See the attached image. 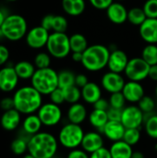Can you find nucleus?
Wrapping results in <instances>:
<instances>
[{
    "label": "nucleus",
    "instance_id": "1",
    "mask_svg": "<svg viewBox=\"0 0 157 158\" xmlns=\"http://www.w3.org/2000/svg\"><path fill=\"white\" fill-rule=\"evenodd\" d=\"M14 108L22 116L35 114L43 104V95L31 85L18 88L13 95Z\"/></svg>",
    "mask_w": 157,
    "mask_h": 158
},
{
    "label": "nucleus",
    "instance_id": "2",
    "mask_svg": "<svg viewBox=\"0 0 157 158\" xmlns=\"http://www.w3.org/2000/svg\"><path fill=\"white\" fill-rule=\"evenodd\" d=\"M58 145V140L54 134L42 131L30 137L28 152L35 158H55Z\"/></svg>",
    "mask_w": 157,
    "mask_h": 158
},
{
    "label": "nucleus",
    "instance_id": "3",
    "mask_svg": "<svg viewBox=\"0 0 157 158\" xmlns=\"http://www.w3.org/2000/svg\"><path fill=\"white\" fill-rule=\"evenodd\" d=\"M109 56L108 47L103 44H92L83 52L81 64L88 71L97 72L107 67Z\"/></svg>",
    "mask_w": 157,
    "mask_h": 158
},
{
    "label": "nucleus",
    "instance_id": "4",
    "mask_svg": "<svg viewBox=\"0 0 157 158\" xmlns=\"http://www.w3.org/2000/svg\"><path fill=\"white\" fill-rule=\"evenodd\" d=\"M31 85L43 96L49 95L54 90L58 88V72L52 68L36 69L31 79Z\"/></svg>",
    "mask_w": 157,
    "mask_h": 158
},
{
    "label": "nucleus",
    "instance_id": "5",
    "mask_svg": "<svg viewBox=\"0 0 157 158\" xmlns=\"http://www.w3.org/2000/svg\"><path fill=\"white\" fill-rule=\"evenodd\" d=\"M1 30L6 39L17 42L26 36L28 32V24L21 15L9 14L2 24Z\"/></svg>",
    "mask_w": 157,
    "mask_h": 158
},
{
    "label": "nucleus",
    "instance_id": "6",
    "mask_svg": "<svg viewBox=\"0 0 157 158\" xmlns=\"http://www.w3.org/2000/svg\"><path fill=\"white\" fill-rule=\"evenodd\" d=\"M84 134L85 132L81 125L68 122L60 129L57 140L62 147L73 150L81 145Z\"/></svg>",
    "mask_w": 157,
    "mask_h": 158
},
{
    "label": "nucleus",
    "instance_id": "7",
    "mask_svg": "<svg viewBox=\"0 0 157 158\" xmlns=\"http://www.w3.org/2000/svg\"><path fill=\"white\" fill-rule=\"evenodd\" d=\"M45 47L51 56L57 59L65 58L71 52L69 36H68L66 32L53 31L49 35Z\"/></svg>",
    "mask_w": 157,
    "mask_h": 158
},
{
    "label": "nucleus",
    "instance_id": "8",
    "mask_svg": "<svg viewBox=\"0 0 157 158\" xmlns=\"http://www.w3.org/2000/svg\"><path fill=\"white\" fill-rule=\"evenodd\" d=\"M37 115L40 118L43 127L52 128L58 125L63 118V113L60 106L52 102L43 103L37 111Z\"/></svg>",
    "mask_w": 157,
    "mask_h": 158
},
{
    "label": "nucleus",
    "instance_id": "9",
    "mask_svg": "<svg viewBox=\"0 0 157 158\" xmlns=\"http://www.w3.org/2000/svg\"><path fill=\"white\" fill-rule=\"evenodd\" d=\"M150 67L151 66L148 65L142 56L133 57L129 60L124 73L129 81L141 82L148 78Z\"/></svg>",
    "mask_w": 157,
    "mask_h": 158
},
{
    "label": "nucleus",
    "instance_id": "10",
    "mask_svg": "<svg viewBox=\"0 0 157 158\" xmlns=\"http://www.w3.org/2000/svg\"><path fill=\"white\" fill-rule=\"evenodd\" d=\"M144 119L145 115L138 106L130 105L122 109L121 123L126 129H140Z\"/></svg>",
    "mask_w": 157,
    "mask_h": 158
},
{
    "label": "nucleus",
    "instance_id": "11",
    "mask_svg": "<svg viewBox=\"0 0 157 158\" xmlns=\"http://www.w3.org/2000/svg\"><path fill=\"white\" fill-rule=\"evenodd\" d=\"M49 35V31L45 30L41 25L33 27L28 31L25 36L26 44L32 49H41L46 46Z\"/></svg>",
    "mask_w": 157,
    "mask_h": 158
},
{
    "label": "nucleus",
    "instance_id": "12",
    "mask_svg": "<svg viewBox=\"0 0 157 158\" xmlns=\"http://www.w3.org/2000/svg\"><path fill=\"white\" fill-rule=\"evenodd\" d=\"M19 78L16 73L14 67L6 66L0 69V91L3 93H11L17 90Z\"/></svg>",
    "mask_w": 157,
    "mask_h": 158
},
{
    "label": "nucleus",
    "instance_id": "13",
    "mask_svg": "<svg viewBox=\"0 0 157 158\" xmlns=\"http://www.w3.org/2000/svg\"><path fill=\"white\" fill-rule=\"evenodd\" d=\"M126 81L120 73L108 71L105 73L101 79L102 88L109 94L122 92Z\"/></svg>",
    "mask_w": 157,
    "mask_h": 158
},
{
    "label": "nucleus",
    "instance_id": "14",
    "mask_svg": "<svg viewBox=\"0 0 157 158\" xmlns=\"http://www.w3.org/2000/svg\"><path fill=\"white\" fill-rule=\"evenodd\" d=\"M22 115L15 108L4 111L0 118V125L6 131H15L21 126Z\"/></svg>",
    "mask_w": 157,
    "mask_h": 158
},
{
    "label": "nucleus",
    "instance_id": "15",
    "mask_svg": "<svg viewBox=\"0 0 157 158\" xmlns=\"http://www.w3.org/2000/svg\"><path fill=\"white\" fill-rule=\"evenodd\" d=\"M122 94L125 96L127 102L130 104H138L140 100L145 95L144 88L142 83L133 81H126L122 89Z\"/></svg>",
    "mask_w": 157,
    "mask_h": 158
},
{
    "label": "nucleus",
    "instance_id": "16",
    "mask_svg": "<svg viewBox=\"0 0 157 158\" xmlns=\"http://www.w3.org/2000/svg\"><path fill=\"white\" fill-rule=\"evenodd\" d=\"M128 55L120 49H117L113 52H110L109 59L107 62V68L109 71L116 73H122L125 71V69L129 62Z\"/></svg>",
    "mask_w": 157,
    "mask_h": 158
},
{
    "label": "nucleus",
    "instance_id": "17",
    "mask_svg": "<svg viewBox=\"0 0 157 158\" xmlns=\"http://www.w3.org/2000/svg\"><path fill=\"white\" fill-rule=\"evenodd\" d=\"M81 149L87 152L89 155L104 147V137L99 131H89L84 134Z\"/></svg>",
    "mask_w": 157,
    "mask_h": 158
},
{
    "label": "nucleus",
    "instance_id": "18",
    "mask_svg": "<svg viewBox=\"0 0 157 158\" xmlns=\"http://www.w3.org/2000/svg\"><path fill=\"white\" fill-rule=\"evenodd\" d=\"M142 39L147 44H157V19L147 18L139 27Z\"/></svg>",
    "mask_w": 157,
    "mask_h": 158
},
{
    "label": "nucleus",
    "instance_id": "19",
    "mask_svg": "<svg viewBox=\"0 0 157 158\" xmlns=\"http://www.w3.org/2000/svg\"><path fill=\"white\" fill-rule=\"evenodd\" d=\"M128 11L123 4L120 2H113L106 9L108 19L117 25L125 23L128 20Z\"/></svg>",
    "mask_w": 157,
    "mask_h": 158
},
{
    "label": "nucleus",
    "instance_id": "20",
    "mask_svg": "<svg viewBox=\"0 0 157 158\" xmlns=\"http://www.w3.org/2000/svg\"><path fill=\"white\" fill-rule=\"evenodd\" d=\"M126 128L120 121L109 120L102 130L103 135L112 143L123 140Z\"/></svg>",
    "mask_w": 157,
    "mask_h": 158
},
{
    "label": "nucleus",
    "instance_id": "21",
    "mask_svg": "<svg viewBox=\"0 0 157 158\" xmlns=\"http://www.w3.org/2000/svg\"><path fill=\"white\" fill-rule=\"evenodd\" d=\"M43 127L40 118L38 117L37 113L27 115L23 118L21 126H20V131L25 133L28 136H32L40 131H42V128Z\"/></svg>",
    "mask_w": 157,
    "mask_h": 158
},
{
    "label": "nucleus",
    "instance_id": "22",
    "mask_svg": "<svg viewBox=\"0 0 157 158\" xmlns=\"http://www.w3.org/2000/svg\"><path fill=\"white\" fill-rule=\"evenodd\" d=\"M88 112L84 105L81 103H75L70 105L67 111V118L68 122L73 124L81 125L87 118Z\"/></svg>",
    "mask_w": 157,
    "mask_h": 158
},
{
    "label": "nucleus",
    "instance_id": "23",
    "mask_svg": "<svg viewBox=\"0 0 157 158\" xmlns=\"http://www.w3.org/2000/svg\"><path fill=\"white\" fill-rule=\"evenodd\" d=\"M102 97L101 87L93 81H89L83 88H81V98L87 104L93 105Z\"/></svg>",
    "mask_w": 157,
    "mask_h": 158
},
{
    "label": "nucleus",
    "instance_id": "24",
    "mask_svg": "<svg viewBox=\"0 0 157 158\" xmlns=\"http://www.w3.org/2000/svg\"><path fill=\"white\" fill-rule=\"evenodd\" d=\"M109 151L112 158H131L133 154L132 146L123 140L113 143Z\"/></svg>",
    "mask_w": 157,
    "mask_h": 158
},
{
    "label": "nucleus",
    "instance_id": "25",
    "mask_svg": "<svg viewBox=\"0 0 157 158\" xmlns=\"http://www.w3.org/2000/svg\"><path fill=\"white\" fill-rule=\"evenodd\" d=\"M62 7L66 14L78 17L84 12L86 3L84 0H62Z\"/></svg>",
    "mask_w": 157,
    "mask_h": 158
},
{
    "label": "nucleus",
    "instance_id": "26",
    "mask_svg": "<svg viewBox=\"0 0 157 158\" xmlns=\"http://www.w3.org/2000/svg\"><path fill=\"white\" fill-rule=\"evenodd\" d=\"M29 139L30 136L20 131V134L18 137H16L10 143V150L12 154L18 156H22L23 155L28 153Z\"/></svg>",
    "mask_w": 157,
    "mask_h": 158
},
{
    "label": "nucleus",
    "instance_id": "27",
    "mask_svg": "<svg viewBox=\"0 0 157 158\" xmlns=\"http://www.w3.org/2000/svg\"><path fill=\"white\" fill-rule=\"evenodd\" d=\"M109 121L107 112L105 110H99V109H94L90 113L89 115V122L93 127L96 129L99 132L102 131L105 124Z\"/></svg>",
    "mask_w": 157,
    "mask_h": 158
},
{
    "label": "nucleus",
    "instance_id": "28",
    "mask_svg": "<svg viewBox=\"0 0 157 158\" xmlns=\"http://www.w3.org/2000/svg\"><path fill=\"white\" fill-rule=\"evenodd\" d=\"M14 69L19 80H31L36 70L34 64L24 60L18 62L14 66Z\"/></svg>",
    "mask_w": 157,
    "mask_h": 158
},
{
    "label": "nucleus",
    "instance_id": "29",
    "mask_svg": "<svg viewBox=\"0 0 157 158\" xmlns=\"http://www.w3.org/2000/svg\"><path fill=\"white\" fill-rule=\"evenodd\" d=\"M69 44L71 52L83 53L88 48V41L81 33H74L69 36Z\"/></svg>",
    "mask_w": 157,
    "mask_h": 158
},
{
    "label": "nucleus",
    "instance_id": "30",
    "mask_svg": "<svg viewBox=\"0 0 157 158\" xmlns=\"http://www.w3.org/2000/svg\"><path fill=\"white\" fill-rule=\"evenodd\" d=\"M147 19L143 7L134 6L128 11V21L134 26H141Z\"/></svg>",
    "mask_w": 157,
    "mask_h": 158
},
{
    "label": "nucleus",
    "instance_id": "31",
    "mask_svg": "<svg viewBox=\"0 0 157 158\" xmlns=\"http://www.w3.org/2000/svg\"><path fill=\"white\" fill-rule=\"evenodd\" d=\"M76 75L69 69H64L58 72V87L65 89L75 85Z\"/></svg>",
    "mask_w": 157,
    "mask_h": 158
},
{
    "label": "nucleus",
    "instance_id": "32",
    "mask_svg": "<svg viewBox=\"0 0 157 158\" xmlns=\"http://www.w3.org/2000/svg\"><path fill=\"white\" fill-rule=\"evenodd\" d=\"M142 58L150 66L157 64V45L148 44L142 51Z\"/></svg>",
    "mask_w": 157,
    "mask_h": 158
},
{
    "label": "nucleus",
    "instance_id": "33",
    "mask_svg": "<svg viewBox=\"0 0 157 158\" xmlns=\"http://www.w3.org/2000/svg\"><path fill=\"white\" fill-rule=\"evenodd\" d=\"M143 125L146 134L150 138L157 140V114H150L148 118H145Z\"/></svg>",
    "mask_w": 157,
    "mask_h": 158
},
{
    "label": "nucleus",
    "instance_id": "34",
    "mask_svg": "<svg viewBox=\"0 0 157 158\" xmlns=\"http://www.w3.org/2000/svg\"><path fill=\"white\" fill-rule=\"evenodd\" d=\"M64 92L65 101L70 105L79 103V101L81 98V89L77 87L76 85L62 89Z\"/></svg>",
    "mask_w": 157,
    "mask_h": 158
},
{
    "label": "nucleus",
    "instance_id": "35",
    "mask_svg": "<svg viewBox=\"0 0 157 158\" xmlns=\"http://www.w3.org/2000/svg\"><path fill=\"white\" fill-rule=\"evenodd\" d=\"M138 106L144 113V115H150L153 114L155 109V101L153 97L144 95L138 103Z\"/></svg>",
    "mask_w": 157,
    "mask_h": 158
},
{
    "label": "nucleus",
    "instance_id": "36",
    "mask_svg": "<svg viewBox=\"0 0 157 158\" xmlns=\"http://www.w3.org/2000/svg\"><path fill=\"white\" fill-rule=\"evenodd\" d=\"M141 140V131L140 129H126L123 141L131 146L136 145Z\"/></svg>",
    "mask_w": 157,
    "mask_h": 158
},
{
    "label": "nucleus",
    "instance_id": "37",
    "mask_svg": "<svg viewBox=\"0 0 157 158\" xmlns=\"http://www.w3.org/2000/svg\"><path fill=\"white\" fill-rule=\"evenodd\" d=\"M34 66L36 69H46L50 68L51 65V56L49 53L40 52L34 57Z\"/></svg>",
    "mask_w": 157,
    "mask_h": 158
},
{
    "label": "nucleus",
    "instance_id": "38",
    "mask_svg": "<svg viewBox=\"0 0 157 158\" xmlns=\"http://www.w3.org/2000/svg\"><path fill=\"white\" fill-rule=\"evenodd\" d=\"M108 101L110 104V107H114L118 109H123L126 106V102H127L122 92L111 94Z\"/></svg>",
    "mask_w": 157,
    "mask_h": 158
},
{
    "label": "nucleus",
    "instance_id": "39",
    "mask_svg": "<svg viewBox=\"0 0 157 158\" xmlns=\"http://www.w3.org/2000/svg\"><path fill=\"white\" fill-rule=\"evenodd\" d=\"M68 27V19L61 15H55L53 19L52 31L56 32H66Z\"/></svg>",
    "mask_w": 157,
    "mask_h": 158
},
{
    "label": "nucleus",
    "instance_id": "40",
    "mask_svg": "<svg viewBox=\"0 0 157 158\" xmlns=\"http://www.w3.org/2000/svg\"><path fill=\"white\" fill-rule=\"evenodd\" d=\"M143 8L147 18L157 19V0H146Z\"/></svg>",
    "mask_w": 157,
    "mask_h": 158
},
{
    "label": "nucleus",
    "instance_id": "41",
    "mask_svg": "<svg viewBox=\"0 0 157 158\" xmlns=\"http://www.w3.org/2000/svg\"><path fill=\"white\" fill-rule=\"evenodd\" d=\"M48 96H49L50 102H52L56 105H58V106H61L62 104H64L66 102L65 96H64V92L59 87L56 88V90H54Z\"/></svg>",
    "mask_w": 157,
    "mask_h": 158
},
{
    "label": "nucleus",
    "instance_id": "42",
    "mask_svg": "<svg viewBox=\"0 0 157 158\" xmlns=\"http://www.w3.org/2000/svg\"><path fill=\"white\" fill-rule=\"evenodd\" d=\"M113 2L114 0H90L91 5L99 10H106Z\"/></svg>",
    "mask_w": 157,
    "mask_h": 158
},
{
    "label": "nucleus",
    "instance_id": "43",
    "mask_svg": "<svg viewBox=\"0 0 157 158\" xmlns=\"http://www.w3.org/2000/svg\"><path fill=\"white\" fill-rule=\"evenodd\" d=\"M107 116L109 120L113 121H120L121 122V116H122V109H118L114 107H109L107 109Z\"/></svg>",
    "mask_w": 157,
    "mask_h": 158
},
{
    "label": "nucleus",
    "instance_id": "44",
    "mask_svg": "<svg viewBox=\"0 0 157 158\" xmlns=\"http://www.w3.org/2000/svg\"><path fill=\"white\" fill-rule=\"evenodd\" d=\"M0 108L4 111H7L10 110L12 108H14V101H13V97L10 96H6L3 97L0 100Z\"/></svg>",
    "mask_w": 157,
    "mask_h": 158
},
{
    "label": "nucleus",
    "instance_id": "45",
    "mask_svg": "<svg viewBox=\"0 0 157 158\" xmlns=\"http://www.w3.org/2000/svg\"><path fill=\"white\" fill-rule=\"evenodd\" d=\"M67 158H90V155L85 152L83 149H73L70 150L69 153L68 154Z\"/></svg>",
    "mask_w": 157,
    "mask_h": 158
},
{
    "label": "nucleus",
    "instance_id": "46",
    "mask_svg": "<svg viewBox=\"0 0 157 158\" xmlns=\"http://www.w3.org/2000/svg\"><path fill=\"white\" fill-rule=\"evenodd\" d=\"M90 158H112L109 149L105 147H102L99 150L92 153L90 155Z\"/></svg>",
    "mask_w": 157,
    "mask_h": 158
},
{
    "label": "nucleus",
    "instance_id": "47",
    "mask_svg": "<svg viewBox=\"0 0 157 158\" xmlns=\"http://www.w3.org/2000/svg\"><path fill=\"white\" fill-rule=\"evenodd\" d=\"M54 14H48L45 15L41 21V26L43 27L47 31H52V26H53V19H54Z\"/></svg>",
    "mask_w": 157,
    "mask_h": 158
},
{
    "label": "nucleus",
    "instance_id": "48",
    "mask_svg": "<svg viewBox=\"0 0 157 158\" xmlns=\"http://www.w3.org/2000/svg\"><path fill=\"white\" fill-rule=\"evenodd\" d=\"M93 108L94 109H99V110H105V111H107V109L110 107V104H109V101L101 97L97 102H95L93 105Z\"/></svg>",
    "mask_w": 157,
    "mask_h": 158
},
{
    "label": "nucleus",
    "instance_id": "49",
    "mask_svg": "<svg viewBox=\"0 0 157 158\" xmlns=\"http://www.w3.org/2000/svg\"><path fill=\"white\" fill-rule=\"evenodd\" d=\"M89 82L88 77L84 74H77L75 78V85L79 88H83Z\"/></svg>",
    "mask_w": 157,
    "mask_h": 158
},
{
    "label": "nucleus",
    "instance_id": "50",
    "mask_svg": "<svg viewBox=\"0 0 157 158\" xmlns=\"http://www.w3.org/2000/svg\"><path fill=\"white\" fill-rule=\"evenodd\" d=\"M9 58V51L6 46L0 44V67L6 64Z\"/></svg>",
    "mask_w": 157,
    "mask_h": 158
},
{
    "label": "nucleus",
    "instance_id": "51",
    "mask_svg": "<svg viewBox=\"0 0 157 158\" xmlns=\"http://www.w3.org/2000/svg\"><path fill=\"white\" fill-rule=\"evenodd\" d=\"M148 78L151 79L152 81H156L157 82V64L156 65H154V66H151V67H150Z\"/></svg>",
    "mask_w": 157,
    "mask_h": 158
},
{
    "label": "nucleus",
    "instance_id": "52",
    "mask_svg": "<svg viewBox=\"0 0 157 158\" xmlns=\"http://www.w3.org/2000/svg\"><path fill=\"white\" fill-rule=\"evenodd\" d=\"M82 56H83V53H81V52H72V55H71L72 60L77 63H81Z\"/></svg>",
    "mask_w": 157,
    "mask_h": 158
},
{
    "label": "nucleus",
    "instance_id": "53",
    "mask_svg": "<svg viewBox=\"0 0 157 158\" xmlns=\"http://www.w3.org/2000/svg\"><path fill=\"white\" fill-rule=\"evenodd\" d=\"M6 16H7V14H6V12H5L3 9L0 8V28H1L2 24L4 23V21H5Z\"/></svg>",
    "mask_w": 157,
    "mask_h": 158
},
{
    "label": "nucleus",
    "instance_id": "54",
    "mask_svg": "<svg viewBox=\"0 0 157 158\" xmlns=\"http://www.w3.org/2000/svg\"><path fill=\"white\" fill-rule=\"evenodd\" d=\"M131 158H145L144 156V155L142 153V152H140V151H133V154H132V156H131Z\"/></svg>",
    "mask_w": 157,
    "mask_h": 158
},
{
    "label": "nucleus",
    "instance_id": "55",
    "mask_svg": "<svg viewBox=\"0 0 157 158\" xmlns=\"http://www.w3.org/2000/svg\"><path fill=\"white\" fill-rule=\"evenodd\" d=\"M21 158H35V157H34L31 154H30V153L28 152V153H26L25 155H23Z\"/></svg>",
    "mask_w": 157,
    "mask_h": 158
},
{
    "label": "nucleus",
    "instance_id": "56",
    "mask_svg": "<svg viewBox=\"0 0 157 158\" xmlns=\"http://www.w3.org/2000/svg\"><path fill=\"white\" fill-rule=\"evenodd\" d=\"M2 39H6V38H5V35H4V33H3L1 28H0V40H2Z\"/></svg>",
    "mask_w": 157,
    "mask_h": 158
},
{
    "label": "nucleus",
    "instance_id": "57",
    "mask_svg": "<svg viewBox=\"0 0 157 158\" xmlns=\"http://www.w3.org/2000/svg\"><path fill=\"white\" fill-rule=\"evenodd\" d=\"M155 95H156V98H157V84H156V87H155Z\"/></svg>",
    "mask_w": 157,
    "mask_h": 158
},
{
    "label": "nucleus",
    "instance_id": "58",
    "mask_svg": "<svg viewBox=\"0 0 157 158\" xmlns=\"http://www.w3.org/2000/svg\"><path fill=\"white\" fill-rule=\"evenodd\" d=\"M155 151L157 152V143L155 144Z\"/></svg>",
    "mask_w": 157,
    "mask_h": 158
},
{
    "label": "nucleus",
    "instance_id": "59",
    "mask_svg": "<svg viewBox=\"0 0 157 158\" xmlns=\"http://www.w3.org/2000/svg\"><path fill=\"white\" fill-rule=\"evenodd\" d=\"M7 1H9V2H16V1H18V0H7Z\"/></svg>",
    "mask_w": 157,
    "mask_h": 158
},
{
    "label": "nucleus",
    "instance_id": "60",
    "mask_svg": "<svg viewBox=\"0 0 157 158\" xmlns=\"http://www.w3.org/2000/svg\"><path fill=\"white\" fill-rule=\"evenodd\" d=\"M117 1H118V2H121V1H124V0H117Z\"/></svg>",
    "mask_w": 157,
    "mask_h": 158
}]
</instances>
